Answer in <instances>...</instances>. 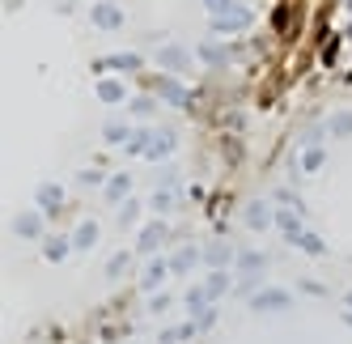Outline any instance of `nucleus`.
I'll return each mask as SVG.
<instances>
[{
  "mask_svg": "<svg viewBox=\"0 0 352 344\" xmlns=\"http://www.w3.org/2000/svg\"><path fill=\"white\" fill-rule=\"evenodd\" d=\"M289 306H293V293L280 289V285H263L255 298H250V310L255 314H285Z\"/></svg>",
  "mask_w": 352,
  "mask_h": 344,
  "instance_id": "obj_1",
  "label": "nucleus"
},
{
  "mask_svg": "<svg viewBox=\"0 0 352 344\" xmlns=\"http://www.w3.org/2000/svg\"><path fill=\"white\" fill-rule=\"evenodd\" d=\"M166 242H170V226L157 217V221H148V226L136 234V247H132V251H136V255H153L157 247H166Z\"/></svg>",
  "mask_w": 352,
  "mask_h": 344,
  "instance_id": "obj_2",
  "label": "nucleus"
},
{
  "mask_svg": "<svg viewBox=\"0 0 352 344\" xmlns=\"http://www.w3.org/2000/svg\"><path fill=\"white\" fill-rule=\"evenodd\" d=\"M246 26H250V9H246V5L221 13V17H208V30H212V34H242Z\"/></svg>",
  "mask_w": 352,
  "mask_h": 344,
  "instance_id": "obj_3",
  "label": "nucleus"
},
{
  "mask_svg": "<svg viewBox=\"0 0 352 344\" xmlns=\"http://www.w3.org/2000/svg\"><path fill=\"white\" fill-rule=\"evenodd\" d=\"M157 98H162V103H170L174 111H187L191 107V89L179 77H157Z\"/></svg>",
  "mask_w": 352,
  "mask_h": 344,
  "instance_id": "obj_4",
  "label": "nucleus"
},
{
  "mask_svg": "<svg viewBox=\"0 0 352 344\" xmlns=\"http://www.w3.org/2000/svg\"><path fill=\"white\" fill-rule=\"evenodd\" d=\"M238 259V247H230V242H208L204 247V268L208 272H230Z\"/></svg>",
  "mask_w": 352,
  "mask_h": 344,
  "instance_id": "obj_5",
  "label": "nucleus"
},
{
  "mask_svg": "<svg viewBox=\"0 0 352 344\" xmlns=\"http://www.w3.org/2000/svg\"><path fill=\"white\" fill-rule=\"evenodd\" d=\"M140 64H144L140 52H115V56H98L94 72H136Z\"/></svg>",
  "mask_w": 352,
  "mask_h": 344,
  "instance_id": "obj_6",
  "label": "nucleus"
},
{
  "mask_svg": "<svg viewBox=\"0 0 352 344\" xmlns=\"http://www.w3.org/2000/svg\"><path fill=\"white\" fill-rule=\"evenodd\" d=\"M89 21H94V30H119L123 26V9L115 5V0H98V5L89 9Z\"/></svg>",
  "mask_w": 352,
  "mask_h": 344,
  "instance_id": "obj_7",
  "label": "nucleus"
},
{
  "mask_svg": "<svg viewBox=\"0 0 352 344\" xmlns=\"http://www.w3.org/2000/svg\"><path fill=\"white\" fill-rule=\"evenodd\" d=\"M157 64L166 72H174V77H183V72L191 68V52H183L179 43H166V47H157Z\"/></svg>",
  "mask_w": 352,
  "mask_h": 344,
  "instance_id": "obj_8",
  "label": "nucleus"
},
{
  "mask_svg": "<svg viewBox=\"0 0 352 344\" xmlns=\"http://www.w3.org/2000/svg\"><path fill=\"white\" fill-rule=\"evenodd\" d=\"M272 217H276V208H272L267 200H250V204H246V213H242V221H246V230H255V234L272 230Z\"/></svg>",
  "mask_w": 352,
  "mask_h": 344,
  "instance_id": "obj_9",
  "label": "nucleus"
},
{
  "mask_svg": "<svg viewBox=\"0 0 352 344\" xmlns=\"http://www.w3.org/2000/svg\"><path fill=\"white\" fill-rule=\"evenodd\" d=\"M13 234L26 238V242H38V238H43V213H38V208L17 213V217H13Z\"/></svg>",
  "mask_w": 352,
  "mask_h": 344,
  "instance_id": "obj_10",
  "label": "nucleus"
},
{
  "mask_svg": "<svg viewBox=\"0 0 352 344\" xmlns=\"http://www.w3.org/2000/svg\"><path fill=\"white\" fill-rule=\"evenodd\" d=\"M60 204H64V187H60V183H38V191H34V208L47 213V217H56Z\"/></svg>",
  "mask_w": 352,
  "mask_h": 344,
  "instance_id": "obj_11",
  "label": "nucleus"
},
{
  "mask_svg": "<svg viewBox=\"0 0 352 344\" xmlns=\"http://www.w3.org/2000/svg\"><path fill=\"white\" fill-rule=\"evenodd\" d=\"M272 226L280 230L285 238H293V234H301V230H306V213H301V208H276Z\"/></svg>",
  "mask_w": 352,
  "mask_h": 344,
  "instance_id": "obj_12",
  "label": "nucleus"
},
{
  "mask_svg": "<svg viewBox=\"0 0 352 344\" xmlns=\"http://www.w3.org/2000/svg\"><path fill=\"white\" fill-rule=\"evenodd\" d=\"M195 264H204V247H183L170 255V277H187Z\"/></svg>",
  "mask_w": 352,
  "mask_h": 344,
  "instance_id": "obj_13",
  "label": "nucleus"
},
{
  "mask_svg": "<svg viewBox=\"0 0 352 344\" xmlns=\"http://www.w3.org/2000/svg\"><path fill=\"white\" fill-rule=\"evenodd\" d=\"M230 47H221V43H199L195 47V60L199 64H204V68H225V64H230Z\"/></svg>",
  "mask_w": 352,
  "mask_h": 344,
  "instance_id": "obj_14",
  "label": "nucleus"
},
{
  "mask_svg": "<svg viewBox=\"0 0 352 344\" xmlns=\"http://www.w3.org/2000/svg\"><path fill=\"white\" fill-rule=\"evenodd\" d=\"M263 264H267V255H263V251H250V247H242L238 259H234L238 277H263Z\"/></svg>",
  "mask_w": 352,
  "mask_h": 344,
  "instance_id": "obj_15",
  "label": "nucleus"
},
{
  "mask_svg": "<svg viewBox=\"0 0 352 344\" xmlns=\"http://www.w3.org/2000/svg\"><path fill=\"white\" fill-rule=\"evenodd\" d=\"M102 195H107L111 204L132 200V175H111V179H107V187H102Z\"/></svg>",
  "mask_w": 352,
  "mask_h": 344,
  "instance_id": "obj_16",
  "label": "nucleus"
},
{
  "mask_svg": "<svg viewBox=\"0 0 352 344\" xmlns=\"http://www.w3.org/2000/svg\"><path fill=\"white\" fill-rule=\"evenodd\" d=\"M289 247H297L301 255H314V259H318V255H327V242H322L318 234H310V230L293 234V238H289Z\"/></svg>",
  "mask_w": 352,
  "mask_h": 344,
  "instance_id": "obj_17",
  "label": "nucleus"
},
{
  "mask_svg": "<svg viewBox=\"0 0 352 344\" xmlns=\"http://www.w3.org/2000/svg\"><path fill=\"white\" fill-rule=\"evenodd\" d=\"M230 289H234V277H230V272H208V277H204V298H208V302L225 298Z\"/></svg>",
  "mask_w": 352,
  "mask_h": 344,
  "instance_id": "obj_18",
  "label": "nucleus"
},
{
  "mask_svg": "<svg viewBox=\"0 0 352 344\" xmlns=\"http://www.w3.org/2000/svg\"><path fill=\"white\" fill-rule=\"evenodd\" d=\"M98 98H102L107 107H115V103H132L128 89H123V81H115V77H102V81H98Z\"/></svg>",
  "mask_w": 352,
  "mask_h": 344,
  "instance_id": "obj_19",
  "label": "nucleus"
},
{
  "mask_svg": "<svg viewBox=\"0 0 352 344\" xmlns=\"http://www.w3.org/2000/svg\"><path fill=\"white\" fill-rule=\"evenodd\" d=\"M166 277H170V259H153V264L144 268V277H140V289H148V293H153V289H157Z\"/></svg>",
  "mask_w": 352,
  "mask_h": 344,
  "instance_id": "obj_20",
  "label": "nucleus"
},
{
  "mask_svg": "<svg viewBox=\"0 0 352 344\" xmlns=\"http://www.w3.org/2000/svg\"><path fill=\"white\" fill-rule=\"evenodd\" d=\"M174 153V132H153V144H148V162H166Z\"/></svg>",
  "mask_w": 352,
  "mask_h": 344,
  "instance_id": "obj_21",
  "label": "nucleus"
},
{
  "mask_svg": "<svg viewBox=\"0 0 352 344\" xmlns=\"http://www.w3.org/2000/svg\"><path fill=\"white\" fill-rule=\"evenodd\" d=\"M94 242H98V221H81V226L72 230V247H77V251H89Z\"/></svg>",
  "mask_w": 352,
  "mask_h": 344,
  "instance_id": "obj_22",
  "label": "nucleus"
},
{
  "mask_svg": "<svg viewBox=\"0 0 352 344\" xmlns=\"http://www.w3.org/2000/svg\"><path fill=\"white\" fill-rule=\"evenodd\" d=\"M148 144H153V128H132V140H128V149H123V153L144 158V153H148Z\"/></svg>",
  "mask_w": 352,
  "mask_h": 344,
  "instance_id": "obj_23",
  "label": "nucleus"
},
{
  "mask_svg": "<svg viewBox=\"0 0 352 344\" xmlns=\"http://www.w3.org/2000/svg\"><path fill=\"white\" fill-rule=\"evenodd\" d=\"M327 136H352V111H336L331 119H327Z\"/></svg>",
  "mask_w": 352,
  "mask_h": 344,
  "instance_id": "obj_24",
  "label": "nucleus"
},
{
  "mask_svg": "<svg viewBox=\"0 0 352 344\" xmlns=\"http://www.w3.org/2000/svg\"><path fill=\"white\" fill-rule=\"evenodd\" d=\"M68 247H72V238H47L43 242V255L52 259V264H64L68 259Z\"/></svg>",
  "mask_w": 352,
  "mask_h": 344,
  "instance_id": "obj_25",
  "label": "nucleus"
},
{
  "mask_svg": "<svg viewBox=\"0 0 352 344\" xmlns=\"http://www.w3.org/2000/svg\"><path fill=\"white\" fill-rule=\"evenodd\" d=\"M191 336H195V323L187 319V323H174V327H166V332H162V344H187Z\"/></svg>",
  "mask_w": 352,
  "mask_h": 344,
  "instance_id": "obj_26",
  "label": "nucleus"
},
{
  "mask_svg": "<svg viewBox=\"0 0 352 344\" xmlns=\"http://www.w3.org/2000/svg\"><path fill=\"white\" fill-rule=\"evenodd\" d=\"M102 140H107V144H119V149H128L132 128H128V124H107V128H102Z\"/></svg>",
  "mask_w": 352,
  "mask_h": 344,
  "instance_id": "obj_27",
  "label": "nucleus"
},
{
  "mask_svg": "<svg viewBox=\"0 0 352 344\" xmlns=\"http://www.w3.org/2000/svg\"><path fill=\"white\" fill-rule=\"evenodd\" d=\"M322 162H327V149H322V144H318V149H301V153H297V166L306 170V175H314Z\"/></svg>",
  "mask_w": 352,
  "mask_h": 344,
  "instance_id": "obj_28",
  "label": "nucleus"
},
{
  "mask_svg": "<svg viewBox=\"0 0 352 344\" xmlns=\"http://www.w3.org/2000/svg\"><path fill=\"white\" fill-rule=\"evenodd\" d=\"M128 107H132L136 119H148V115L157 111V98H153V94H132V103H128Z\"/></svg>",
  "mask_w": 352,
  "mask_h": 344,
  "instance_id": "obj_29",
  "label": "nucleus"
},
{
  "mask_svg": "<svg viewBox=\"0 0 352 344\" xmlns=\"http://www.w3.org/2000/svg\"><path fill=\"white\" fill-rule=\"evenodd\" d=\"M140 213H144V204L136 200V195H132V200H123V204H119V226H136Z\"/></svg>",
  "mask_w": 352,
  "mask_h": 344,
  "instance_id": "obj_30",
  "label": "nucleus"
},
{
  "mask_svg": "<svg viewBox=\"0 0 352 344\" xmlns=\"http://www.w3.org/2000/svg\"><path fill=\"white\" fill-rule=\"evenodd\" d=\"M132 255H136V251H119V255H111V264H107V281H119L123 268L132 264Z\"/></svg>",
  "mask_w": 352,
  "mask_h": 344,
  "instance_id": "obj_31",
  "label": "nucleus"
},
{
  "mask_svg": "<svg viewBox=\"0 0 352 344\" xmlns=\"http://www.w3.org/2000/svg\"><path fill=\"white\" fill-rule=\"evenodd\" d=\"M204 9H208V17H221V13L238 9V0H204Z\"/></svg>",
  "mask_w": 352,
  "mask_h": 344,
  "instance_id": "obj_32",
  "label": "nucleus"
},
{
  "mask_svg": "<svg viewBox=\"0 0 352 344\" xmlns=\"http://www.w3.org/2000/svg\"><path fill=\"white\" fill-rule=\"evenodd\" d=\"M148 208H153V213H170V208H174V195H170V191H157L153 200H148Z\"/></svg>",
  "mask_w": 352,
  "mask_h": 344,
  "instance_id": "obj_33",
  "label": "nucleus"
},
{
  "mask_svg": "<svg viewBox=\"0 0 352 344\" xmlns=\"http://www.w3.org/2000/svg\"><path fill=\"white\" fill-rule=\"evenodd\" d=\"M191 323H195V332H208V327L217 323V310L208 306V310H204V314H199V319H191Z\"/></svg>",
  "mask_w": 352,
  "mask_h": 344,
  "instance_id": "obj_34",
  "label": "nucleus"
},
{
  "mask_svg": "<svg viewBox=\"0 0 352 344\" xmlns=\"http://www.w3.org/2000/svg\"><path fill=\"white\" fill-rule=\"evenodd\" d=\"M81 183H85V187H98V183L107 187V179H102V170H85V175H81Z\"/></svg>",
  "mask_w": 352,
  "mask_h": 344,
  "instance_id": "obj_35",
  "label": "nucleus"
},
{
  "mask_svg": "<svg viewBox=\"0 0 352 344\" xmlns=\"http://www.w3.org/2000/svg\"><path fill=\"white\" fill-rule=\"evenodd\" d=\"M148 306H153L157 314H162V310H170V293H153V302H148Z\"/></svg>",
  "mask_w": 352,
  "mask_h": 344,
  "instance_id": "obj_36",
  "label": "nucleus"
},
{
  "mask_svg": "<svg viewBox=\"0 0 352 344\" xmlns=\"http://www.w3.org/2000/svg\"><path fill=\"white\" fill-rule=\"evenodd\" d=\"M5 5H9V13H17V9H21V0H5Z\"/></svg>",
  "mask_w": 352,
  "mask_h": 344,
  "instance_id": "obj_37",
  "label": "nucleus"
},
{
  "mask_svg": "<svg viewBox=\"0 0 352 344\" xmlns=\"http://www.w3.org/2000/svg\"><path fill=\"white\" fill-rule=\"evenodd\" d=\"M348 306H352V293H348Z\"/></svg>",
  "mask_w": 352,
  "mask_h": 344,
  "instance_id": "obj_38",
  "label": "nucleus"
}]
</instances>
